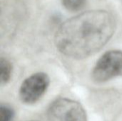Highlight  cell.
<instances>
[{
  "label": "cell",
  "instance_id": "cell-1",
  "mask_svg": "<svg viewBox=\"0 0 122 121\" xmlns=\"http://www.w3.org/2000/svg\"><path fill=\"white\" fill-rule=\"evenodd\" d=\"M115 29V19L110 12L87 11L61 24L55 35V44L64 55L82 59L100 51L112 39Z\"/></svg>",
  "mask_w": 122,
  "mask_h": 121
},
{
  "label": "cell",
  "instance_id": "cell-2",
  "mask_svg": "<svg viewBox=\"0 0 122 121\" xmlns=\"http://www.w3.org/2000/svg\"><path fill=\"white\" fill-rule=\"evenodd\" d=\"M46 116L48 121H86V113L77 101L61 98L49 106Z\"/></svg>",
  "mask_w": 122,
  "mask_h": 121
},
{
  "label": "cell",
  "instance_id": "cell-3",
  "mask_svg": "<svg viewBox=\"0 0 122 121\" xmlns=\"http://www.w3.org/2000/svg\"><path fill=\"white\" fill-rule=\"evenodd\" d=\"M122 76V51L112 50L104 53L97 61L92 73L97 83H104Z\"/></svg>",
  "mask_w": 122,
  "mask_h": 121
},
{
  "label": "cell",
  "instance_id": "cell-4",
  "mask_svg": "<svg viewBox=\"0 0 122 121\" xmlns=\"http://www.w3.org/2000/svg\"><path fill=\"white\" fill-rule=\"evenodd\" d=\"M50 83L48 75L43 72L34 73L26 78L19 88V98L26 104H34L46 93Z\"/></svg>",
  "mask_w": 122,
  "mask_h": 121
},
{
  "label": "cell",
  "instance_id": "cell-5",
  "mask_svg": "<svg viewBox=\"0 0 122 121\" xmlns=\"http://www.w3.org/2000/svg\"><path fill=\"white\" fill-rule=\"evenodd\" d=\"M12 65L11 62L4 58H1L0 61V75H1V83L2 85L7 83L11 76Z\"/></svg>",
  "mask_w": 122,
  "mask_h": 121
},
{
  "label": "cell",
  "instance_id": "cell-6",
  "mask_svg": "<svg viewBox=\"0 0 122 121\" xmlns=\"http://www.w3.org/2000/svg\"><path fill=\"white\" fill-rule=\"evenodd\" d=\"M87 0H61L62 5L70 11H79L83 9Z\"/></svg>",
  "mask_w": 122,
  "mask_h": 121
},
{
  "label": "cell",
  "instance_id": "cell-7",
  "mask_svg": "<svg viewBox=\"0 0 122 121\" xmlns=\"http://www.w3.org/2000/svg\"><path fill=\"white\" fill-rule=\"evenodd\" d=\"M14 116L13 109L7 105H1L0 108V121H12Z\"/></svg>",
  "mask_w": 122,
  "mask_h": 121
},
{
  "label": "cell",
  "instance_id": "cell-8",
  "mask_svg": "<svg viewBox=\"0 0 122 121\" xmlns=\"http://www.w3.org/2000/svg\"></svg>",
  "mask_w": 122,
  "mask_h": 121
}]
</instances>
